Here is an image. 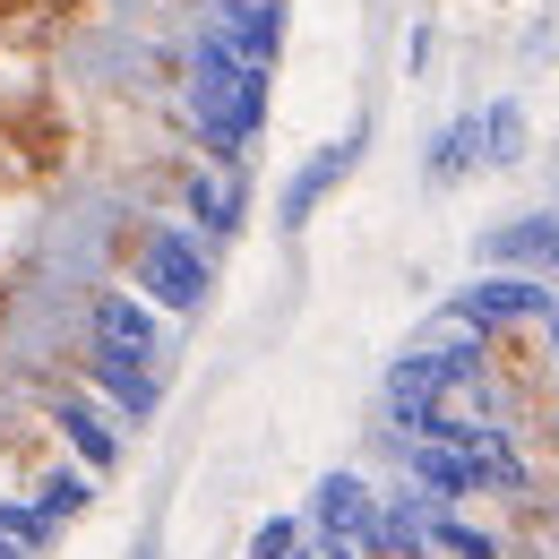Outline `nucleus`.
<instances>
[{"mask_svg": "<svg viewBox=\"0 0 559 559\" xmlns=\"http://www.w3.org/2000/svg\"><path fill=\"white\" fill-rule=\"evenodd\" d=\"M86 388L130 421L155 414V370H146V361H121V353H104V345H86Z\"/></svg>", "mask_w": 559, "mask_h": 559, "instance_id": "10", "label": "nucleus"}, {"mask_svg": "<svg viewBox=\"0 0 559 559\" xmlns=\"http://www.w3.org/2000/svg\"><path fill=\"white\" fill-rule=\"evenodd\" d=\"M130 559H164V551H155V534H139V543H130Z\"/></svg>", "mask_w": 559, "mask_h": 559, "instance_id": "20", "label": "nucleus"}, {"mask_svg": "<svg viewBox=\"0 0 559 559\" xmlns=\"http://www.w3.org/2000/svg\"><path fill=\"white\" fill-rule=\"evenodd\" d=\"M293 559H319V543H301V551H293Z\"/></svg>", "mask_w": 559, "mask_h": 559, "instance_id": "21", "label": "nucleus"}, {"mask_svg": "<svg viewBox=\"0 0 559 559\" xmlns=\"http://www.w3.org/2000/svg\"><path fill=\"white\" fill-rule=\"evenodd\" d=\"M543 328H551V345H559V310H551V319H543Z\"/></svg>", "mask_w": 559, "mask_h": 559, "instance_id": "22", "label": "nucleus"}, {"mask_svg": "<svg viewBox=\"0 0 559 559\" xmlns=\"http://www.w3.org/2000/svg\"><path fill=\"white\" fill-rule=\"evenodd\" d=\"M319 559H361V551H353V543H319Z\"/></svg>", "mask_w": 559, "mask_h": 559, "instance_id": "19", "label": "nucleus"}, {"mask_svg": "<svg viewBox=\"0 0 559 559\" xmlns=\"http://www.w3.org/2000/svg\"><path fill=\"white\" fill-rule=\"evenodd\" d=\"M430 551H448V559H499V543H490L483 525H465L456 508H430Z\"/></svg>", "mask_w": 559, "mask_h": 559, "instance_id": "15", "label": "nucleus"}, {"mask_svg": "<svg viewBox=\"0 0 559 559\" xmlns=\"http://www.w3.org/2000/svg\"><path fill=\"white\" fill-rule=\"evenodd\" d=\"M483 267H508V276H543V267H559V215L490 224V233H483Z\"/></svg>", "mask_w": 559, "mask_h": 559, "instance_id": "9", "label": "nucleus"}, {"mask_svg": "<svg viewBox=\"0 0 559 559\" xmlns=\"http://www.w3.org/2000/svg\"><path fill=\"white\" fill-rule=\"evenodd\" d=\"M52 534H61V525H52L35 499H0V543H9L17 559H44V551H52Z\"/></svg>", "mask_w": 559, "mask_h": 559, "instance_id": "14", "label": "nucleus"}, {"mask_svg": "<svg viewBox=\"0 0 559 559\" xmlns=\"http://www.w3.org/2000/svg\"><path fill=\"white\" fill-rule=\"evenodd\" d=\"M474 164H483V112H456V121L430 139V164H421V173H430V181H465Z\"/></svg>", "mask_w": 559, "mask_h": 559, "instance_id": "12", "label": "nucleus"}, {"mask_svg": "<svg viewBox=\"0 0 559 559\" xmlns=\"http://www.w3.org/2000/svg\"><path fill=\"white\" fill-rule=\"evenodd\" d=\"M310 525H319V543L370 551V534H379V490L361 483V474H319V483H310Z\"/></svg>", "mask_w": 559, "mask_h": 559, "instance_id": "5", "label": "nucleus"}, {"mask_svg": "<svg viewBox=\"0 0 559 559\" xmlns=\"http://www.w3.org/2000/svg\"><path fill=\"white\" fill-rule=\"evenodd\" d=\"M52 430L70 439V465L121 474V414H112L104 396H61V405H52Z\"/></svg>", "mask_w": 559, "mask_h": 559, "instance_id": "6", "label": "nucleus"}, {"mask_svg": "<svg viewBox=\"0 0 559 559\" xmlns=\"http://www.w3.org/2000/svg\"><path fill=\"white\" fill-rule=\"evenodd\" d=\"M35 508H44L52 525H70V516H86V508H95V474H86V465H52V474L35 483Z\"/></svg>", "mask_w": 559, "mask_h": 559, "instance_id": "13", "label": "nucleus"}, {"mask_svg": "<svg viewBox=\"0 0 559 559\" xmlns=\"http://www.w3.org/2000/svg\"><path fill=\"white\" fill-rule=\"evenodd\" d=\"M293 551H301V516H267L250 534V559H293Z\"/></svg>", "mask_w": 559, "mask_h": 559, "instance_id": "17", "label": "nucleus"}, {"mask_svg": "<svg viewBox=\"0 0 559 559\" xmlns=\"http://www.w3.org/2000/svg\"><path fill=\"white\" fill-rule=\"evenodd\" d=\"M474 370H483V361H474V345L396 353V361H388V388H379V396H388V414H396V421H405V430L421 439V430H430V414L448 405V388H465Z\"/></svg>", "mask_w": 559, "mask_h": 559, "instance_id": "1", "label": "nucleus"}, {"mask_svg": "<svg viewBox=\"0 0 559 559\" xmlns=\"http://www.w3.org/2000/svg\"><path fill=\"white\" fill-rule=\"evenodd\" d=\"M86 319H95V345L121 353V361H164V310L130 293V284H95V301H86Z\"/></svg>", "mask_w": 559, "mask_h": 559, "instance_id": "3", "label": "nucleus"}, {"mask_svg": "<svg viewBox=\"0 0 559 559\" xmlns=\"http://www.w3.org/2000/svg\"><path fill=\"white\" fill-rule=\"evenodd\" d=\"M559 310V293L543 276H508V267H490L483 284H465L456 293V328H525V319H551Z\"/></svg>", "mask_w": 559, "mask_h": 559, "instance_id": "4", "label": "nucleus"}, {"mask_svg": "<svg viewBox=\"0 0 559 559\" xmlns=\"http://www.w3.org/2000/svg\"><path fill=\"white\" fill-rule=\"evenodd\" d=\"M0 559H17V551H9V543H0Z\"/></svg>", "mask_w": 559, "mask_h": 559, "instance_id": "23", "label": "nucleus"}, {"mask_svg": "<svg viewBox=\"0 0 559 559\" xmlns=\"http://www.w3.org/2000/svg\"><path fill=\"white\" fill-rule=\"evenodd\" d=\"M241 9H276V0H215V17H241Z\"/></svg>", "mask_w": 559, "mask_h": 559, "instance_id": "18", "label": "nucleus"}, {"mask_svg": "<svg viewBox=\"0 0 559 559\" xmlns=\"http://www.w3.org/2000/svg\"><path fill=\"white\" fill-rule=\"evenodd\" d=\"M139 293L155 301V310H173V319H190V310H207V293H215V267H207V250L190 241V233H139Z\"/></svg>", "mask_w": 559, "mask_h": 559, "instance_id": "2", "label": "nucleus"}, {"mask_svg": "<svg viewBox=\"0 0 559 559\" xmlns=\"http://www.w3.org/2000/svg\"><path fill=\"white\" fill-rule=\"evenodd\" d=\"M181 207L199 215V233H207V241H224V233H241V181H233L224 164H207V173H190V181H181Z\"/></svg>", "mask_w": 559, "mask_h": 559, "instance_id": "11", "label": "nucleus"}, {"mask_svg": "<svg viewBox=\"0 0 559 559\" xmlns=\"http://www.w3.org/2000/svg\"><path fill=\"white\" fill-rule=\"evenodd\" d=\"M353 164H361V130H345V139H328V146H319V155H310V164H301V173L284 181V199H276V224H284V233H301L310 215L328 207V190L345 181Z\"/></svg>", "mask_w": 559, "mask_h": 559, "instance_id": "7", "label": "nucleus"}, {"mask_svg": "<svg viewBox=\"0 0 559 559\" xmlns=\"http://www.w3.org/2000/svg\"><path fill=\"white\" fill-rule=\"evenodd\" d=\"M405 474H414V490L430 499V508H456V499L490 490V483H483V465H474L456 439H414V448H405Z\"/></svg>", "mask_w": 559, "mask_h": 559, "instance_id": "8", "label": "nucleus"}, {"mask_svg": "<svg viewBox=\"0 0 559 559\" xmlns=\"http://www.w3.org/2000/svg\"><path fill=\"white\" fill-rule=\"evenodd\" d=\"M525 155V104H483V164H516Z\"/></svg>", "mask_w": 559, "mask_h": 559, "instance_id": "16", "label": "nucleus"}]
</instances>
